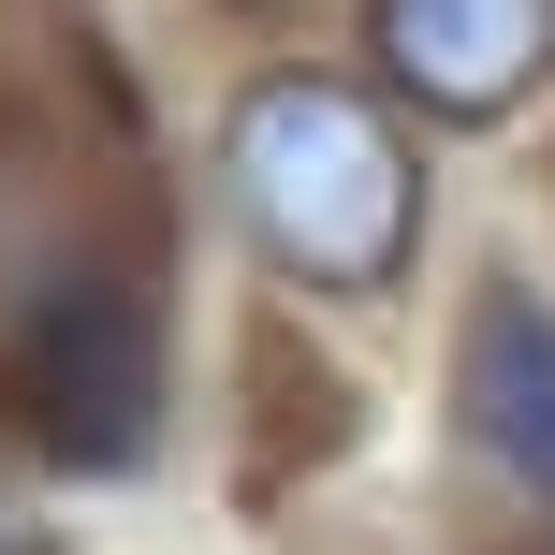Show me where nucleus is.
Returning a JSON list of instances; mask_svg holds the SVG:
<instances>
[{
    "label": "nucleus",
    "instance_id": "obj_2",
    "mask_svg": "<svg viewBox=\"0 0 555 555\" xmlns=\"http://www.w3.org/2000/svg\"><path fill=\"white\" fill-rule=\"evenodd\" d=\"M220 191H234V234L293 293H380L424 249V146L395 88L322 74V59H278L220 103Z\"/></svg>",
    "mask_w": 555,
    "mask_h": 555
},
{
    "label": "nucleus",
    "instance_id": "obj_3",
    "mask_svg": "<svg viewBox=\"0 0 555 555\" xmlns=\"http://www.w3.org/2000/svg\"><path fill=\"white\" fill-rule=\"evenodd\" d=\"M453 453L512 527L555 541V278L482 263L453 307Z\"/></svg>",
    "mask_w": 555,
    "mask_h": 555
},
{
    "label": "nucleus",
    "instance_id": "obj_4",
    "mask_svg": "<svg viewBox=\"0 0 555 555\" xmlns=\"http://www.w3.org/2000/svg\"><path fill=\"white\" fill-rule=\"evenodd\" d=\"M365 59L424 117H512L555 74V0H365Z\"/></svg>",
    "mask_w": 555,
    "mask_h": 555
},
{
    "label": "nucleus",
    "instance_id": "obj_6",
    "mask_svg": "<svg viewBox=\"0 0 555 555\" xmlns=\"http://www.w3.org/2000/svg\"><path fill=\"white\" fill-rule=\"evenodd\" d=\"M0 555H29V527H15V512H0Z\"/></svg>",
    "mask_w": 555,
    "mask_h": 555
},
{
    "label": "nucleus",
    "instance_id": "obj_5",
    "mask_svg": "<svg viewBox=\"0 0 555 555\" xmlns=\"http://www.w3.org/2000/svg\"><path fill=\"white\" fill-rule=\"evenodd\" d=\"M234 15H322V0H234Z\"/></svg>",
    "mask_w": 555,
    "mask_h": 555
},
{
    "label": "nucleus",
    "instance_id": "obj_1",
    "mask_svg": "<svg viewBox=\"0 0 555 555\" xmlns=\"http://www.w3.org/2000/svg\"><path fill=\"white\" fill-rule=\"evenodd\" d=\"M0 424L44 468H132L162 439V263L103 176H59L44 132L0 146Z\"/></svg>",
    "mask_w": 555,
    "mask_h": 555
}]
</instances>
